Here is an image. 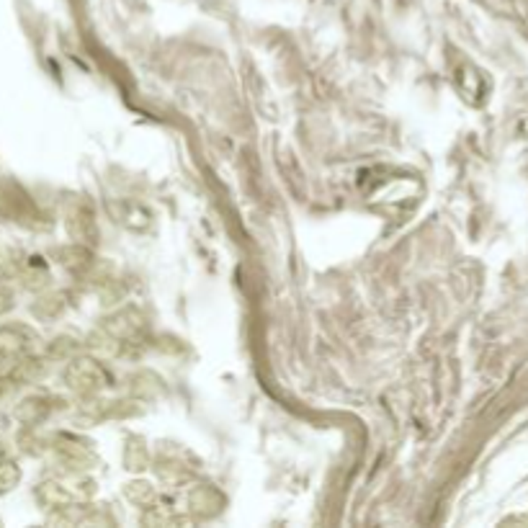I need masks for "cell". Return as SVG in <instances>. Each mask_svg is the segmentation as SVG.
Returning <instances> with one entry per match:
<instances>
[{
  "label": "cell",
  "instance_id": "obj_1",
  "mask_svg": "<svg viewBox=\"0 0 528 528\" xmlns=\"http://www.w3.org/2000/svg\"><path fill=\"white\" fill-rule=\"evenodd\" d=\"M28 351V330L21 325H8L0 328V356L3 359H13V356H24Z\"/></svg>",
  "mask_w": 528,
  "mask_h": 528
},
{
  "label": "cell",
  "instance_id": "obj_2",
  "mask_svg": "<svg viewBox=\"0 0 528 528\" xmlns=\"http://www.w3.org/2000/svg\"><path fill=\"white\" fill-rule=\"evenodd\" d=\"M19 467L13 462H0V493H8L16 482H19Z\"/></svg>",
  "mask_w": 528,
  "mask_h": 528
},
{
  "label": "cell",
  "instance_id": "obj_3",
  "mask_svg": "<svg viewBox=\"0 0 528 528\" xmlns=\"http://www.w3.org/2000/svg\"><path fill=\"white\" fill-rule=\"evenodd\" d=\"M11 307H13V294H11L8 289H3V286H0V314H5Z\"/></svg>",
  "mask_w": 528,
  "mask_h": 528
}]
</instances>
